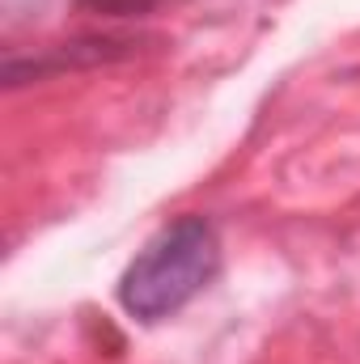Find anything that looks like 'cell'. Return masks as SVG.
<instances>
[{
  "label": "cell",
  "mask_w": 360,
  "mask_h": 364,
  "mask_svg": "<svg viewBox=\"0 0 360 364\" xmlns=\"http://www.w3.org/2000/svg\"><path fill=\"white\" fill-rule=\"evenodd\" d=\"M221 272V237L208 216L162 225L119 279V305L140 322H166L186 309Z\"/></svg>",
  "instance_id": "cell-1"
}]
</instances>
